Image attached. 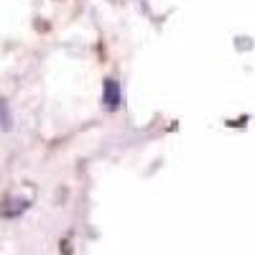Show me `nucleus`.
Wrapping results in <instances>:
<instances>
[{
    "label": "nucleus",
    "instance_id": "f257e3e1",
    "mask_svg": "<svg viewBox=\"0 0 255 255\" xmlns=\"http://www.w3.org/2000/svg\"><path fill=\"white\" fill-rule=\"evenodd\" d=\"M102 100H105V108H110V110H115L120 105V87H118L115 79H105V95H102Z\"/></svg>",
    "mask_w": 255,
    "mask_h": 255
},
{
    "label": "nucleus",
    "instance_id": "f03ea898",
    "mask_svg": "<svg viewBox=\"0 0 255 255\" xmlns=\"http://www.w3.org/2000/svg\"><path fill=\"white\" fill-rule=\"evenodd\" d=\"M10 125H13V118H10V110H8V102L0 100V128L10 130Z\"/></svg>",
    "mask_w": 255,
    "mask_h": 255
}]
</instances>
